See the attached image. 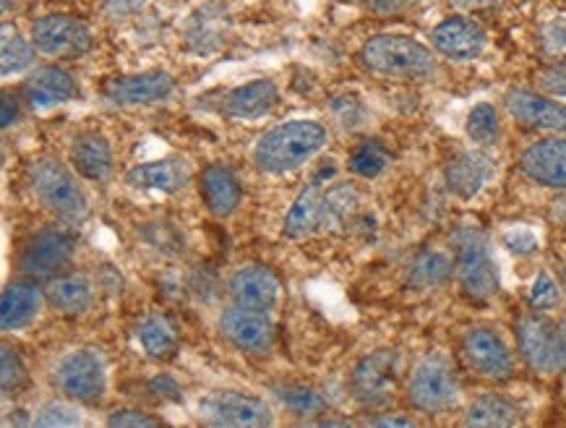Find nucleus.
<instances>
[{
    "label": "nucleus",
    "mask_w": 566,
    "mask_h": 428,
    "mask_svg": "<svg viewBox=\"0 0 566 428\" xmlns=\"http://www.w3.org/2000/svg\"><path fill=\"white\" fill-rule=\"evenodd\" d=\"M149 392L155 397H159V400H180V397H184V389H180V384L172 379L170 374H157V376H151L149 379Z\"/></svg>",
    "instance_id": "nucleus-44"
},
{
    "label": "nucleus",
    "mask_w": 566,
    "mask_h": 428,
    "mask_svg": "<svg viewBox=\"0 0 566 428\" xmlns=\"http://www.w3.org/2000/svg\"><path fill=\"white\" fill-rule=\"evenodd\" d=\"M147 0H105L107 17L113 19H126L130 13H136Z\"/></svg>",
    "instance_id": "nucleus-45"
},
{
    "label": "nucleus",
    "mask_w": 566,
    "mask_h": 428,
    "mask_svg": "<svg viewBox=\"0 0 566 428\" xmlns=\"http://www.w3.org/2000/svg\"><path fill=\"white\" fill-rule=\"evenodd\" d=\"M199 418L209 426L224 428H264L274 424V413L261 397L249 392L222 389L209 392L199 400Z\"/></svg>",
    "instance_id": "nucleus-6"
},
{
    "label": "nucleus",
    "mask_w": 566,
    "mask_h": 428,
    "mask_svg": "<svg viewBox=\"0 0 566 428\" xmlns=\"http://www.w3.org/2000/svg\"><path fill=\"white\" fill-rule=\"evenodd\" d=\"M371 426H416V420L405 418V416H379L374 420H368Z\"/></svg>",
    "instance_id": "nucleus-48"
},
{
    "label": "nucleus",
    "mask_w": 566,
    "mask_h": 428,
    "mask_svg": "<svg viewBox=\"0 0 566 428\" xmlns=\"http://www.w3.org/2000/svg\"><path fill=\"white\" fill-rule=\"evenodd\" d=\"M17 121H19V100H17V94L3 92V100H0V126L11 128Z\"/></svg>",
    "instance_id": "nucleus-46"
},
{
    "label": "nucleus",
    "mask_w": 566,
    "mask_h": 428,
    "mask_svg": "<svg viewBox=\"0 0 566 428\" xmlns=\"http://www.w3.org/2000/svg\"><path fill=\"white\" fill-rule=\"evenodd\" d=\"M228 293L235 306L272 311L280 301V280L266 267L249 264L230 274Z\"/></svg>",
    "instance_id": "nucleus-17"
},
{
    "label": "nucleus",
    "mask_w": 566,
    "mask_h": 428,
    "mask_svg": "<svg viewBox=\"0 0 566 428\" xmlns=\"http://www.w3.org/2000/svg\"><path fill=\"white\" fill-rule=\"evenodd\" d=\"M53 384L69 400L97 403L107 389V366L103 353L78 347L65 353L53 368Z\"/></svg>",
    "instance_id": "nucleus-5"
},
{
    "label": "nucleus",
    "mask_w": 566,
    "mask_h": 428,
    "mask_svg": "<svg viewBox=\"0 0 566 428\" xmlns=\"http://www.w3.org/2000/svg\"><path fill=\"white\" fill-rule=\"evenodd\" d=\"M517 343L527 366L538 374H556L564 368L562 326L541 314H527L517 324Z\"/></svg>",
    "instance_id": "nucleus-9"
},
{
    "label": "nucleus",
    "mask_w": 566,
    "mask_h": 428,
    "mask_svg": "<svg viewBox=\"0 0 566 428\" xmlns=\"http://www.w3.org/2000/svg\"><path fill=\"white\" fill-rule=\"evenodd\" d=\"M541 48L548 55H566V19H551L546 27L541 29Z\"/></svg>",
    "instance_id": "nucleus-41"
},
{
    "label": "nucleus",
    "mask_w": 566,
    "mask_h": 428,
    "mask_svg": "<svg viewBox=\"0 0 566 428\" xmlns=\"http://www.w3.org/2000/svg\"><path fill=\"white\" fill-rule=\"evenodd\" d=\"M332 113H335L339 126L345 128H358L363 126V118H366V107H363V103L355 94H343V97H337L335 103H332Z\"/></svg>",
    "instance_id": "nucleus-39"
},
{
    "label": "nucleus",
    "mask_w": 566,
    "mask_h": 428,
    "mask_svg": "<svg viewBox=\"0 0 566 428\" xmlns=\"http://www.w3.org/2000/svg\"><path fill=\"white\" fill-rule=\"evenodd\" d=\"M360 205V196L353 186L339 184L332 186L329 191L324 194V207H322V225L324 228H343V225L350 222L355 209Z\"/></svg>",
    "instance_id": "nucleus-32"
},
{
    "label": "nucleus",
    "mask_w": 566,
    "mask_h": 428,
    "mask_svg": "<svg viewBox=\"0 0 566 428\" xmlns=\"http://www.w3.org/2000/svg\"><path fill=\"white\" fill-rule=\"evenodd\" d=\"M562 337H564V368H566V322L562 324Z\"/></svg>",
    "instance_id": "nucleus-49"
},
{
    "label": "nucleus",
    "mask_w": 566,
    "mask_h": 428,
    "mask_svg": "<svg viewBox=\"0 0 566 428\" xmlns=\"http://www.w3.org/2000/svg\"><path fill=\"white\" fill-rule=\"evenodd\" d=\"M45 299L57 314L78 316L92 306L94 288L84 274H61L45 288Z\"/></svg>",
    "instance_id": "nucleus-27"
},
{
    "label": "nucleus",
    "mask_w": 566,
    "mask_h": 428,
    "mask_svg": "<svg viewBox=\"0 0 566 428\" xmlns=\"http://www.w3.org/2000/svg\"><path fill=\"white\" fill-rule=\"evenodd\" d=\"M199 194H201V201H205V207L214 217H220V220L235 212L243 199L241 180H238V176L228 168V165H220V163L209 165V168H205V173H201Z\"/></svg>",
    "instance_id": "nucleus-23"
},
{
    "label": "nucleus",
    "mask_w": 566,
    "mask_h": 428,
    "mask_svg": "<svg viewBox=\"0 0 566 428\" xmlns=\"http://www.w3.org/2000/svg\"><path fill=\"white\" fill-rule=\"evenodd\" d=\"M558 299H562V293H558L556 280L548 272H541L530 288V306L535 311H551L558 306Z\"/></svg>",
    "instance_id": "nucleus-38"
},
{
    "label": "nucleus",
    "mask_w": 566,
    "mask_h": 428,
    "mask_svg": "<svg viewBox=\"0 0 566 428\" xmlns=\"http://www.w3.org/2000/svg\"><path fill=\"white\" fill-rule=\"evenodd\" d=\"M34 42L27 40L17 27L6 21L0 29V74L3 79L24 74L34 65Z\"/></svg>",
    "instance_id": "nucleus-30"
},
{
    "label": "nucleus",
    "mask_w": 566,
    "mask_h": 428,
    "mask_svg": "<svg viewBox=\"0 0 566 428\" xmlns=\"http://www.w3.org/2000/svg\"><path fill=\"white\" fill-rule=\"evenodd\" d=\"M457 243V278L470 299L489 301L499 293V267L485 236L475 228H460Z\"/></svg>",
    "instance_id": "nucleus-4"
},
{
    "label": "nucleus",
    "mask_w": 566,
    "mask_h": 428,
    "mask_svg": "<svg viewBox=\"0 0 566 428\" xmlns=\"http://www.w3.org/2000/svg\"><path fill=\"white\" fill-rule=\"evenodd\" d=\"M78 94L76 79L61 65H42L32 71L24 82V97L32 111H50V107L71 103Z\"/></svg>",
    "instance_id": "nucleus-21"
},
{
    "label": "nucleus",
    "mask_w": 566,
    "mask_h": 428,
    "mask_svg": "<svg viewBox=\"0 0 566 428\" xmlns=\"http://www.w3.org/2000/svg\"><path fill=\"white\" fill-rule=\"evenodd\" d=\"M71 168L84 180L99 184L113 173V147L97 131H82L71 144Z\"/></svg>",
    "instance_id": "nucleus-24"
},
{
    "label": "nucleus",
    "mask_w": 566,
    "mask_h": 428,
    "mask_svg": "<svg viewBox=\"0 0 566 428\" xmlns=\"http://www.w3.org/2000/svg\"><path fill=\"white\" fill-rule=\"evenodd\" d=\"M329 134L318 121L295 118L266 131L253 147V163L266 176H287L308 165L326 147Z\"/></svg>",
    "instance_id": "nucleus-1"
},
{
    "label": "nucleus",
    "mask_w": 566,
    "mask_h": 428,
    "mask_svg": "<svg viewBox=\"0 0 566 428\" xmlns=\"http://www.w3.org/2000/svg\"><path fill=\"white\" fill-rule=\"evenodd\" d=\"M397 368L399 358L395 351H374L366 358H360V364L355 366L350 376V389L355 400L363 405H384L391 397L397 384Z\"/></svg>",
    "instance_id": "nucleus-13"
},
{
    "label": "nucleus",
    "mask_w": 566,
    "mask_h": 428,
    "mask_svg": "<svg viewBox=\"0 0 566 428\" xmlns=\"http://www.w3.org/2000/svg\"><path fill=\"white\" fill-rule=\"evenodd\" d=\"M322 207H324L322 186L311 180V184L295 196L293 205H290L285 215V225H282V233L293 238V241H301V238L311 236L318 225H322Z\"/></svg>",
    "instance_id": "nucleus-26"
},
{
    "label": "nucleus",
    "mask_w": 566,
    "mask_h": 428,
    "mask_svg": "<svg viewBox=\"0 0 566 428\" xmlns=\"http://www.w3.org/2000/svg\"><path fill=\"white\" fill-rule=\"evenodd\" d=\"M363 3L368 6L371 11H379V13H391V11H399L405 6V0H363Z\"/></svg>",
    "instance_id": "nucleus-47"
},
{
    "label": "nucleus",
    "mask_w": 566,
    "mask_h": 428,
    "mask_svg": "<svg viewBox=\"0 0 566 428\" xmlns=\"http://www.w3.org/2000/svg\"><path fill=\"white\" fill-rule=\"evenodd\" d=\"M408 397L418 410L426 413H444L460 400V384L444 355L431 353L418 361L408 382Z\"/></svg>",
    "instance_id": "nucleus-7"
},
{
    "label": "nucleus",
    "mask_w": 566,
    "mask_h": 428,
    "mask_svg": "<svg viewBox=\"0 0 566 428\" xmlns=\"http://www.w3.org/2000/svg\"><path fill=\"white\" fill-rule=\"evenodd\" d=\"M42 299L45 295L34 282H9L0 295V326H3V332H19L32 324L42 311Z\"/></svg>",
    "instance_id": "nucleus-22"
},
{
    "label": "nucleus",
    "mask_w": 566,
    "mask_h": 428,
    "mask_svg": "<svg viewBox=\"0 0 566 428\" xmlns=\"http://www.w3.org/2000/svg\"><path fill=\"white\" fill-rule=\"evenodd\" d=\"M136 337H139L142 351L157 361L170 358L178 347V330L165 314L144 316L136 326Z\"/></svg>",
    "instance_id": "nucleus-29"
},
{
    "label": "nucleus",
    "mask_w": 566,
    "mask_h": 428,
    "mask_svg": "<svg viewBox=\"0 0 566 428\" xmlns=\"http://www.w3.org/2000/svg\"><path fill=\"white\" fill-rule=\"evenodd\" d=\"M274 395L280 397V403L295 413V416H318L326 410V400L314 387L306 384H280L274 387Z\"/></svg>",
    "instance_id": "nucleus-33"
},
{
    "label": "nucleus",
    "mask_w": 566,
    "mask_h": 428,
    "mask_svg": "<svg viewBox=\"0 0 566 428\" xmlns=\"http://www.w3.org/2000/svg\"><path fill=\"white\" fill-rule=\"evenodd\" d=\"M506 111L517 123L538 131H558L566 134V105L543 97L533 90H510L504 97Z\"/></svg>",
    "instance_id": "nucleus-16"
},
{
    "label": "nucleus",
    "mask_w": 566,
    "mask_h": 428,
    "mask_svg": "<svg viewBox=\"0 0 566 428\" xmlns=\"http://www.w3.org/2000/svg\"><path fill=\"white\" fill-rule=\"evenodd\" d=\"M29 188L40 207L63 222H82L90 212V201L76 170L61 163L57 157H38L27 170Z\"/></svg>",
    "instance_id": "nucleus-2"
},
{
    "label": "nucleus",
    "mask_w": 566,
    "mask_h": 428,
    "mask_svg": "<svg viewBox=\"0 0 566 428\" xmlns=\"http://www.w3.org/2000/svg\"><path fill=\"white\" fill-rule=\"evenodd\" d=\"M280 103V90L272 79H253L235 90H230L222 100V113L232 121H261L266 118Z\"/></svg>",
    "instance_id": "nucleus-19"
},
{
    "label": "nucleus",
    "mask_w": 566,
    "mask_h": 428,
    "mask_svg": "<svg viewBox=\"0 0 566 428\" xmlns=\"http://www.w3.org/2000/svg\"><path fill=\"white\" fill-rule=\"evenodd\" d=\"M520 168L530 180L566 191V139H541L522 152Z\"/></svg>",
    "instance_id": "nucleus-18"
},
{
    "label": "nucleus",
    "mask_w": 566,
    "mask_h": 428,
    "mask_svg": "<svg viewBox=\"0 0 566 428\" xmlns=\"http://www.w3.org/2000/svg\"><path fill=\"white\" fill-rule=\"evenodd\" d=\"M350 170L360 178H379L389 165L387 149L381 147L379 142H363L360 147L350 152V159H347Z\"/></svg>",
    "instance_id": "nucleus-35"
},
{
    "label": "nucleus",
    "mask_w": 566,
    "mask_h": 428,
    "mask_svg": "<svg viewBox=\"0 0 566 428\" xmlns=\"http://www.w3.org/2000/svg\"><path fill=\"white\" fill-rule=\"evenodd\" d=\"M462 351L468 364L473 366V372L485 376V379H510L514 372V358L510 347H506V343L496 332L483 330V326L470 330L464 335Z\"/></svg>",
    "instance_id": "nucleus-15"
},
{
    "label": "nucleus",
    "mask_w": 566,
    "mask_h": 428,
    "mask_svg": "<svg viewBox=\"0 0 566 428\" xmlns=\"http://www.w3.org/2000/svg\"><path fill=\"white\" fill-rule=\"evenodd\" d=\"M464 424L481 426V428H506L520 424L517 403L504 395H483L470 403L464 413Z\"/></svg>",
    "instance_id": "nucleus-28"
},
{
    "label": "nucleus",
    "mask_w": 566,
    "mask_h": 428,
    "mask_svg": "<svg viewBox=\"0 0 566 428\" xmlns=\"http://www.w3.org/2000/svg\"><path fill=\"white\" fill-rule=\"evenodd\" d=\"M220 335L243 353H264L274 343V324L270 311L245 309L232 303L220 316Z\"/></svg>",
    "instance_id": "nucleus-12"
},
{
    "label": "nucleus",
    "mask_w": 566,
    "mask_h": 428,
    "mask_svg": "<svg viewBox=\"0 0 566 428\" xmlns=\"http://www.w3.org/2000/svg\"><path fill=\"white\" fill-rule=\"evenodd\" d=\"M32 424L40 428H71V426H82L84 416L76 405L50 400L45 405H40L38 416H34Z\"/></svg>",
    "instance_id": "nucleus-36"
},
{
    "label": "nucleus",
    "mask_w": 566,
    "mask_h": 428,
    "mask_svg": "<svg viewBox=\"0 0 566 428\" xmlns=\"http://www.w3.org/2000/svg\"><path fill=\"white\" fill-rule=\"evenodd\" d=\"M454 261L444 251H423L418 253L416 261L410 264L408 282L418 290H431L444 285V282L452 278Z\"/></svg>",
    "instance_id": "nucleus-31"
},
{
    "label": "nucleus",
    "mask_w": 566,
    "mask_h": 428,
    "mask_svg": "<svg viewBox=\"0 0 566 428\" xmlns=\"http://www.w3.org/2000/svg\"><path fill=\"white\" fill-rule=\"evenodd\" d=\"M176 92V79L163 69L139 71V74H123L105 79L99 94L115 107H136L165 103Z\"/></svg>",
    "instance_id": "nucleus-11"
},
{
    "label": "nucleus",
    "mask_w": 566,
    "mask_h": 428,
    "mask_svg": "<svg viewBox=\"0 0 566 428\" xmlns=\"http://www.w3.org/2000/svg\"><path fill=\"white\" fill-rule=\"evenodd\" d=\"M502 243L517 257H530V253L538 251V236L533 233L530 228H512L506 230Z\"/></svg>",
    "instance_id": "nucleus-42"
},
{
    "label": "nucleus",
    "mask_w": 566,
    "mask_h": 428,
    "mask_svg": "<svg viewBox=\"0 0 566 428\" xmlns=\"http://www.w3.org/2000/svg\"><path fill=\"white\" fill-rule=\"evenodd\" d=\"M431 45L449 61H475L489 45V34L475 19L449 17L433 27Z\"/></svg>",
    "instance_id": "nucleus-14"
},
{
    "label": "nucleus",
    "mask_w": 566,
    "mask_h": 428,
    "mask_svg": "<svg viewBox=\"0 0 566 428\" xmlns=\"http://www.w3.org/2000/svg\"><path fill=\"white\" fill-rule=\"evenodd\" d=\"M405 3H412V0H405Z\"/></svg>",
    "instance_id": "nucleus-50"
},
{
    "label": "nucleus",
    "mask_w": 566,
    "mask_h": 428,
    "mask_svg": "<svg viewBox=\"0 0 566 428\" xmlns=\"http://www.w3.org/2000/svg\"><path fill=\"white\" fill-rule=\"evenodd\" d=\"M0 364H3V372H0V384H3V395H11L17 392L27 379V366L21 361L17 351H11L9 345H3L0 351Z\"/></svg>",
    "instance_id": "nucleus-37"
},
{
    "label": "nucleus",
    "mask_w": 566,
    "mask_h": 428,
    "mask_svg": "<svg viewBox=\"0 0 566 428\" xmlns=\"http://www.w3.org/2000/svg\"><path fill=\"white\" fill-rule=\"evenodd\" d=\"M493 173L491 159L483 152H462L447 165V186L460 199H473L478 191L489 184Z\"/></svg>",
    "instance_id": "nucleus-25"
},
{
    "label": "nucleus",
    "mask_w": 566,
    "mask_h": 428,
    "mask_svg": "<svg viewBox=\"0 0 566 428\" xmlns=\"http://www.w3.org/2000/svg\"><path fill=\"white\" fill-rule=\"evenodd\" d=\"M29 40L34 42L38 53L48 58H61V61H74L92 50L94 38L92 29L82 19L69 17V13H48L32 24Z\"/></svg>",
    "instance_id": "nucleus-8"
},
{
    "label": "nucleus",
    "mask_w": 566,
    "mask_h": 428,
    "mask_svg": "<svg viewBox=\"0 0 566 428\" xmlns=\"http://www.w3.org/2000/svg\"><path fill=\"white\" fill-rule=\"evenodd\" d=\"M191 180V165L184 157H165L151 159V163L134 165L126 173V184L130 188H142V191L157 194H178L184 191Z\"/></svg>",
    "instance_id": "nucleus-20"
},
{
    "label": "nucleus",
    "mask_w": 566,
    "mask_h": 428,
    "mask_svg": "<svg viewBox=\"0 0 566 428\" xmlns=\"http://www.w3.org/2000/svg\"><path fill=\"white\" fill-rule=\"evenodd\" d=\"M76 253V236L61 225H45L29 238L19 257L21 272L29 278H48L61 272Z\"/></svg>",
    "instance_id": "nucleus-10"
},
{
    "label": "nucleus",
    "mask_w": 566,
    "mask_h": 428,
    "mask_svg": "<svg viewBox=\"0 0 566 428\" xmlns=\"http://www.w3.org/2000/svg\"><path fill=\"white\" fill-rule=\"evenodd\" d=\"M464 134L478 147H491L499 139V113L491 103H478L464 121Z\"/></svg>",
    "instance_id": "nucleus-34"
},
{
    "label": "nucleus",
    "mask_w": 566,
    "mask_h": 428,
    "mask_svg": "<svg viewBox=\"0 0 566 428\" xmlns=\"http://www.w3.org/2000/svg\"><path fill=\"white\" fill-rule=\"evenodd\" d=\"M538 84L543 92L554 94V97H566V61L543 69L538 74Z\"/></svg>",
    "instance_id": "nucleus-43"
},
{
    "label": "nucleus",
    "mask_w": 566,
    "mask_h": 428,
    "mask_svg": "<svg viewBox=\"0 0 566 428\" xmlns=\"http://www.w3.org/2000/svg\"><path fill=\"white\" fill-rule=\"evenodd\" d=\"M358 58L371 74L387 79H431L437 74V55L431 53V48L408 34L368 38Z\"/></svg>",
    "instance_id": "nucleus-3"
},
{
    "label": "nucleus",
    "mask_w": 566,
    "mask_h": 428,
    "mask_svg": "<svg viewBox=\"0 0 566 428\" xmlns=\"http://www.w3.org/2000/svg\"><path fill=\"white\" fill-rule=\"evenodd\" d=\"M107 426H111V428H157V426H163V420L149 416V413H144V410L120 408V410L111 413V418H107Z\"/></svg>",
    "instance_id": "nucleus-40"
}]
</instances>
